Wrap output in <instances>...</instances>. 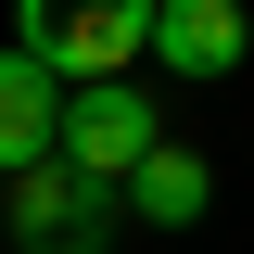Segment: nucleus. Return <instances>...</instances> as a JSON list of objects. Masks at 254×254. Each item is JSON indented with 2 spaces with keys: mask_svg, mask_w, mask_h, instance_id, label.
I'll return each mask as SVG.
<instances>
[{
  "mask_svg": "<svg viewBox=\"0 0 254 254\" xmlns=\"http://www.w3.org/2000/svg\"><path fill=\"white\" fill-rule=\"evenodd\" d=\"M13 13H26V51L51 64L64 89L153 64V0H13Z\"/></svg>",
  "mask_w": 254,
  "mask_h": 254,
  "instance_id": "1",
  "label": "nucleus"
},
{
  "mask_svg": "<svg viewBox=\"0 0 254 254\" xmlns=\"http://www.w3.org/2000/svg\"><path fill=\"white\" fill-rule=\"evenodd\" d=\"M153 140H165V115H153V89H127V76H76V89H64V127H51V153L76 165V178H102V190H127Z\"/></svg>",
  "mask_w": 254,
  "mask_h": 254,
  "instance_id": "2",
  "label": "nucleus"
},
{
  "mask_svg": "<svg viewBox=\"0 0 254 254\" xmlns=\"http://www.w3.org/2000/svg\"><path fill=\"white\" fill-rule=\"evenodd\" d=\"M115 203L127 190H102V178H76V165H26V178H13V242L26 254H102L115 242Z\"/></svg>",
  "mask_w": 254,
  "mask_h": 254,
  "instance_id": "3",
  "label": "nucleus"
},
{
  "mask_svg": "<svg viewBox=\"0 0 254 254\" xmlns=\"http://www.w3.org/2000/svg\"><path fill=\"white\" fill-rule=\"evenodd\" d=\"M242 51H254L242 0H153V64H165V76H190V89H216V76H229Z\"/></svg>",
  "mask_w": 254,
  "mask_h": 254,
  "instance_id": "4",
  "label": "nucleus"
},
{
  "mask_svg": "<svg viewBox=\"0 0 254 254\" xmlns=\"http://www.w3.org/2000/svg\"><path fill=\"white\" fill-rule=\"evenodd\" d=\"M51 127H64V76L13 38L0 51V178H26V165H51Z\"/></svg>",
  "mask_w": 254,
  "mask_h": 254,
  "instance_id": "5",
  "label": "nucleus"
},
{
  "mask_svg": "<svg viewBox=\"0 0 254 254\" xmlns=\"http://www.w3.org/2000/svg\"><path fill=\"white\" fill-rule=\"evenodd\" d=\"M216 203V178H203V153H178V140H153L140 153V178H127V216H153V229H190Z\"/></svg>",
  "mask_w": 254,
  "mask_h": 254,
  "instance_id": "6",
  "label": "nucleus"
}]
</instances>
